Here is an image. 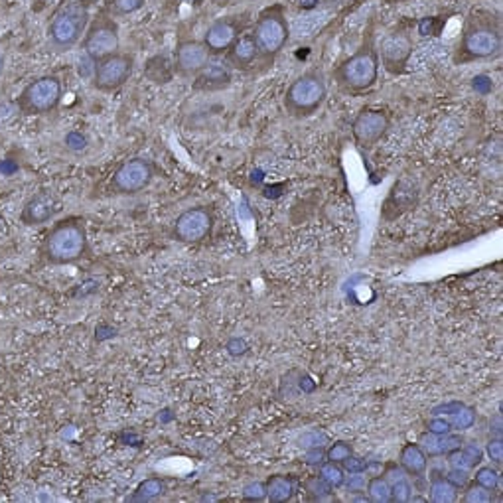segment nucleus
Here are the masks:
<instances>
[{
  "mask_svg": "<svg viewBox=\"0 0 503 503\" xmlns=\"http://www.w3.org/2000/svg\"><path fill=\"white\" fill-rule=\"evenodd\" d=\"M502 18L492 10L472 9L464 20L458 45L454 50V63L464 65L472 62L494 60L502 53Z\"/></svg>",
  "mask_w": 503,
  "mask_h": 503,
  "instance_id": "1",
  "label": "nucleus"
},
{
  "mask_svg": "<svg viewBox=\"0 0 503 503\" xmlns=\"http://www.w3.org/2000/svg\"><path fill=\"white\" fill-rule=\"evenodd\" d=\"M379 53L373 30L367 28L362 45L337 63L332 71L335 87L345 95H362L377 85L379 80Z\"/></svg>",
  "mask_w": 503,
  "mask_h": 503,
  "instance_id": "2",
  "label": "nucleus"
},
{
  "mask_svg": "<svg viewBox=\"0 0 503 503\" xmlns=\"http://www.w3.org/2000/svg\"><path fill=\"white\" fill-rule=\"evenodd\" d=\"M40 253L50 265H71L89 255V239L85 220L70 215L55 221L45 233Z\"/></svg>",
  "mask_w": 503,
  "mask_h": 503,
  "instance_id": "3",
  "label": "nucleus"
},
{
  "mask_svg": "<svg viewBox=\"0 0 503 503\" xmlns=\"http://www.w3.org/2000/svg\"><path fill=\"white\" fill-rule=\"evenodd\" d=\"M328 99V81L322 67H310L291 81L283 97L286 115L292 119H310L316 115Z\"/></svg>",
  "mask_w": 503,
  "mask_h": 503,
  "instance_id": "4",
  "label": "nucleus"
},
{
  "mask_svg": "<svg viewBox=\"0 0 503 503\" xmlns=\"http://www.w3.org/2000/svg\"><path fill=\"white\" fill-rule=\"evenodd\" d=\"M89 20V2L63 0L48 22V42L55 52H70L81 42Z\"/></svg>",
  "mask_w": 503,
  "mask_h": 503,
  "instance_id": "5",
  "label": "nucleus"
},
{
  "mask_svg": "<svg viewBox=\"0 0 503 503\" xmlns=\"http://www.w3.org/2000/svg\"><path fill=\"white\" fill-rule=\"evenodd\" d=\"M253 40L259 50V60L269 65L274 62V58L283 52L284 45L291 40V22L286 18V6L281 2H274L271 6H265L256 14L253 24Z\"/></svg>",
  "mask_w": 503,
  "mask_h": 503,
  "instance_id": "6",
  "label": "nucleus"
},
{
  "mask_svg": "<svg viewBox=\"0 0 503 503\" xmlns=\"http://www.w3.org/2000/svg\"><path fill=\"white\" fill-rule=\"evenodd\" d=\"M63 97V81L60 75H40L18 93L14 107L24 117H44L53 113Z\"/></svg>",
  "mask_w": 503,
  "mask_h": 503,
  "instance_id": "7",
  "label": "nucleus"
},
{
  "mask_svg": "<svg viewBox=\"0 0 503 503\" xmlns=\"http://www.w3.org/2000/svg\"><path fill=\"white\" fill-rule=\"evenodd\" d=\"M119 24L109 12L101 9L97 16L89 20L87 30L81 38V48L87 53L89 60L97 62L101 58H105L109 53L119 50L121 45V34H119Z\"/></svg>",
  "mask_w": 503,
  "mask_h": 503,
  "instance_id": "8",
  "label": "nucleus"
},
{
  "mask_svg": "<svg viewBox=\"0 0 503 503\" xmlns=\"http://www.w3.org/2000/svg\"><path fill=\"white\" fill-rule=\"evenodd\" d=\"M134 71V55L129 52L109 53L95 62L93 67V87L101 93H113L126 85V81L133 77Z\"/></svg>",
  "mask_w": 503,
  "mask_h": 503,
  "instance_id": "9",
  "label": "nucleus"
},
{
  "mask_svg": "<svg viewBox=\"0 0 503 503\" xmlns=\"http://www.w3.org/2000/svg\"><path fill=\"white\" fill-rule=\"evenodd\" d=\"M413 52H415V42H413L411 30L403 26L393 28L391 32L383 36L381 44L377 45L379 63L393 77L405 73Z\"/></svg>",
  "mask_w": 503,
  "mask_h": 503,
  "instance_id": "10",
  "label": "nucleus"
},
{
  "mask_svg": "<svg viewBox=\"0 0 503 503\" xmlns=\"http://www.w3.org/2000/svg\"><path fill=\"white\" fill-rule=\"evenodd\" d=\"M154 178V166L146 158H131L117 168L109 182V194L134 195L142 192Z\"/></svg>",
  "mask_w": 503,
  "mask_h": 503,
  "instance_id": "11",
  "label": "nucleus"
},
{
  "mask_svg": "<svg viewBox=\"0 0 503 503\" xmlns=\"http://www.w3.org/2000/svg\"><path fill=\"white\" fill-rule=\"evenodd\" d=\"M391 117L385 109L363 107L352 123V136L362 151H371L387 134Z\"/></svg>",
  "mask_w": 503,
  "mask_h": 503,
  "instance_id": "12",
  "label": "nucleus"
},
{
  "mask_svg": "<svg viewBox=\"0 0 503 503\" xmlns=\"http://www.w3.org/2000/svg\"><path fill=\"white\" fill-rule=\"evenodd\" d=\"M249 24V14H231V16H221L213 20L203 32L202 42L207 48V52L215 55H223L229 50V45L237 40L239 36L245 32Z\"/></svg>",
  "mask_w": 503,
  "mask_h": 503,
  "instance_id": "13",
  "label": "nucleus"
},
{
  "mask_svg": "<svg viewBox=\"0 0 503 503\" xmlns=\"http://www.w3.org/2000/svg\"><path fill=\"white\" fill-rule=\"evenodd\" d=\"M213 212L207 205L190 207L176 217L172 235L180 243H202L212 235Z\"/></svg>",
  "mask_w": 503,
  "mask_h": 503,
  "instance_id": "14",
  "label": "nucleus"
},
{
  "mask_svg": "<svg viewBox=\"0 0 503 503\" xmlns=\"http://www.w3.org/2000/svg\"><path fill=\"white\" fill-rule=\"evenodd\" d=\"M212 60V53L203 45L202 40L180 38L174 50V73L180 77H195Z\"/></svg>",
  "mask_w": 503,
  "mask_h": 503,
  "instance_id": "15",
  "label": "nucleus"
},
{
  "mask_svg": "<svg viewBox=\"0 0 503 503\" xmlns=\"http://www.w3.org/2000/svg\"><path fill=\"white\" fill-rule=\"evenodd\" d=\"M60 212H62V202L58 200V195L42 190L32 198H28V202L20 212V223L26 227H38L52 221Z\"/></svg>",
  "mask_w": 503,
  "mask_h": 503,
  "instance_id": "16",
  "label": "nucleus"
},
{
  "mask_svg": "<svg viewBox=\"0 0 503 503\" xmlns=\"http://www.w3.org/2000/svg\"><path fill=\"white\" fill-rule=\"evenodd\" d=\"M233 81V67L225 60H215V62H207V65L203 67L198 75L194 77L192 89L195 91H221L227 89Z\"/></svg>",
  "mask_w": 503,
  "mask_h": 503,
  "instance_id": "17",
  "label": "nucleus"
},
{
  "mask_svg": "<svg viewBox=\"0 0 503 503\" xmlns=\"http://www.w3.org/2000/svg\"><path fill=\"white\" fill-rule=\"evenodd\" d=\"M223 55H225V62L229 63L233 70L247 71L259 60V50H256L253 34L243 32Z\"/></svg>",
  "mask_w": 503,
  "mask_h": 503,
  "instance_id": "18",
  "label": "nucleus"
},
{
  "mask_svg": "<svg viewBox=\"0 0 503 503\" xmlns=\"http://www.w3.org/2000/svg\"><path fill=\"white\" fill-rule=\"evenodd\" d=\"M464 444V438L458 434H431L424 433L418 438V446L423 448L426 458H442L452 450H456Z\"/></svg>",
  "mask_w": 503,
  "mask_h": 503,
  "instance_id": "19",
  "label": "nucleus"
},
{
  "mask_svg": "<svg viewBox=\"0 0 503 503\" xmlns=\"http://www.w3.org/2000/svg\"><path fill=\"white\" fill-rule=\"evenodd\" d=\"M399 466L405 470L409 476H423L428 468V458L424 450L418 446V442H409L401 448L399 454Z\"/></svg>",
  "mask_w": 503,
  "mask_h": 503,
  "instance_id": "20",
  "label": "nucleus"
},
{
  "mask_svg": "<svg viewBox=\"0 0 503 503\" xmlns=\"http://www.w3.org/2000/svg\"><path fill=\"white\" fill-rule=\"evenodd\" d=\"M266 487V499H271L273 503H286L291 502L294 494H296V484H294V477L292 476H283V474H276L271 476L265 482Z\"/></svg>",
  "mask_w": 503,
  "mask_h": 503,
  "instance_id": "21",
  "label": "nucleus"
},
{
  "mask_svg": "<svg viewBox=\"0 0 503 503\" xmlns=\"http://www.w3.org/2000/svg\"><path fill=\"white\" fill-rule=\"evenodd\" d=\"M146 75H148V80L158 83V85L170 83L172 75H174V63L168 62L166 55H154L151 62L146 63Z\"/></svg>",
  "mask_w": 503,
  "mask_h": 503,
  "instance_id": "22",
  "label": "nucleus"
},
{
  "mask_svg": "<svg viewBox=\"0 0 503 503\" xmlns=\"http://www.w3.org/2000/svg\"><path fill=\"white\" fill-rule=\"evenodd\" d=\"M428 497L433 503H454L458 499V490L446 477H433L428 487Z\"/></svg>",
  "mask_w": 503,
  "mask_h": 503,
  "instance_id": "23",
  "label": "nucleus"
},
{
  "mask_svg": "<svg viewBox=\"0 0 503 503\" xmlns=\"http://www.w3.org/2000/svg\"><path fill=\"white\" fill-rule=\"evenodd\" d=\"M144 4H146V0H105L103 10L113 18L131 16V14H136L139 10L144 9Z\"/></svg>",
  "mask_w": 503,
  "mask_h": 503,
  "instance_id": "24",
  "label": "nucleus"
},
{
  "mask_svg": "<svg viewBox=\"0 0 503 503\" xmlns=\"http://www.w3.org/2000/svg\"><path fill=\"white\" fill-rule=\"evenodd\" d=\"M166 494V482L160 477H148L139 484L136 492H134L133 499H141V502H148V499H156L160 495Z\"/></svg>",
  "mask_w": 503,
  "mask_h": 503,
  "instance_id": "25",
  "label": "nucleus"
},
{
  "mask_svg": "<svg viewBox=\"0 0 503 503\" xmlns=\"http://www.w3.org/2000/svg\"><path fill=\"white\" fill-rule=\"evenodd\" d=\"M367 497L373 503H389L391 502V484H389L385 477L373 476L367 480V486H365Z\"/></svg>",
  "mask_w": 503,
  "mask_h": 503,
  "instance_id": "26",
  "label": "nucleus"
},
{
  "mask_svg": "<svg viewBox=\"0 0 503 503\" xmlns=\"http://www.w3.org/2000/svg\"><path fill=\"white\" fill-rule=\"evenodd\" d=\"M476 409L474 406H462L460 411H456L454 415H450V426H452V433H464V431H468V428H472L474 426V423H476Z\"/></svg>",
  "mask_w": 503,
  "mask_h": 503,
  "instance_id": "27",
  "label": "nucleus"
},
{
  "mask_svg": "<svg viewBox=\"0 0 503 503\" xmlns=\"http://www.w3.org/2000/svg\"><path fill=\"white\" fill-rule=\"evenodd\" d=\"M326 12H320V14H310V16H304L298 22H294V26H291V32H294L296 36H310L316 32V28H320L322 22L328 20Z\"/></svg>",
  "mask_w": 503,
  "mask_h": 503,
  "instance_id": "28",
  "label": "nucleus"
},
{
  "mask_svg": "<svg viewBox=\"0 0 503 503\" xmlns=\"http://www.w3.org/2000/svg\"><path fill=\"white\" fill-rule=\"evenodd\" d=\"M320 476L324 477L332 487H342L345 482V470L342 468V464H335V462H328L326 460L320 466Z\"/></svg>",
  "mask_w": 503,
  "mask_h": 503,
  "instance_id": "29",
  "label": "nucleus"
},
{
  "mask_svg": "<svg viewBox=\"0 0 503 503\" xmlns=\"http://www.w3.org/2000/svg\"><path fill=\"white\" fill-rule=\"evenodd\" d=\"M464 503H492L494 502V490H487V487L480 486V484H472V486H466V492H464V497H462Z\"/></svg>",
  "mask_w": 503,
  "mask_h": 503,
  "instance_id": "30",
  "label": "nucleus"
},
{
  "mask_svg": "<svg viewBox=\"0 0 503 503\" xmlns=\"http://www.w3.org/2000/svg\"><path fill=\"white\" fill-rule=\"evenodd\" d=\"M304 487H306V492H308L314 499H326V497L332 495V490H334L322 476L308 477Z\"/></svg>",
  "mask_w": 503,
  "mask_h": 503,
  "instance_id": "31",
  "label": "nucleus"
},
{
  "mask_svg": "<svg viewBox=\"0 0 503 503\" xmlns=\"http://www.w3.org/2000/svg\"><path fill=\"white\" fill-rule=\"evenodd\" d=\"M499 480H502L499 472L492 468V466H480L476 470V476H474V482L480 484V486L487 487V490H495V487L499 486Z\"/></svg>",
  "mask_w": 503,
  "mask_h": 503,
  "instance_id": "32",
  "label": "nucleus"
},
{
  "mask_svg": "<svg viewBox=\"0 0 503 503\" xmlns=\"http://www.w3.org/2000/svg\"><path fill=\"white\" fill-rule=\"evenodd\" d=\"M411 499H413V486L409 484L406 477L391 484V502L409 503Z\"/></svg>",
  "mask_w": 503,
  "mask_h": 503,
  "instance_id": "33",
  "label": "nucleus"
},
{
  "mask_svg": "<svg viewBox=\"0 0 503 503\" xmlns=\"http://www.w3.org/2000/svg\"><path fill=\"white\" fill-rule=\"evenodd\" d=\"M353 454V448L352 444H347V442H334L330 448L326 450V460L328 462H335V464H342L345 458H350Z\"/></svg>",
  "mask_w": 503,
  "mask_h": 503,
  "instance_id": "34",
  "label": "nucleus"
},
{
  "mask_svg": "<svg viewBox=\"0 0 503 503\" xmlns=\"http://www.w3.org/2000/svg\"><path fill=\"white\" fill-rule=\"evenodd\" d=\"M243 497L247 502H263L266 499V487L263 482H251L243 487Z\"/></svg>",
  "mask_w": 503,
  "mask_h": 503,
  "instance_id": "35",
  "label": "nucleus"
},
{
  "mask_svg": "<svg viewBox=\"0 0 503 503\" xmlns=\"http://www.w3.org/2000/svg\"><path fill=\"white\" fill-rule=\"evenodd\" d=\"M444 477H446V480H448L456 490H464V487L470 484V470L450 468L448 472H446V476Z\"/></svg>",
  "mask_w": 503,
  "mask_h": 503,
  "instance_id": "36",
  "label": "nucleus"
},
{
  "mask_svg": "<svg viewBox=\"0 0 503 503\" xmlns=\"http://www.w3.org/2000/svg\"><path fill=\"white\" fill-rule=\"evenodd\" d=\"M487 458L492 460L494 464H502L503 460V440L502 436H492L486 444Z\"/></svg>",
  "mask_w": 503,
  "mask_h": 503,
  "instance_id": "37",
  "label": "nucleus"
},
{
  "mask_svg": "<svg viewBox=\"0 0 503 503\" xmlns=\"http://www.w3.org/2000/svg\"><path fill=\"white\" fill-rule=\"evenodd\" d=\"M63 142H65V146L73 152H80L87 148V136L80 133V131H71V133H67V136L63 139Z\"/></svg>",
  "mask_w": 503,
  "mask_h": 503,
  "instance_id": "38",
  "label": "nucleus"
},
{
  "mask_svg": "<svg viewBox=\"0 0 503 503\" xmlns=\"http://www.w3.org/2000/svg\"><path fill=\"white\" fill-rule=\"evenodd\" d=\"M367 480L363 474H350V477L345 476L344 486L347 487V492L352 494H365V486H367Z\"/></svg>",
  "mask_w": 503,
  "mask_h": 503,
  "instance_id": "39",
  "label": "nucleus"
},
{
  "mask_svg": "<svg viewBox=\"0 0 503 503\" xmlns=\"http://www.w3.org/2000/svg\"><path fill=\"white\" fill-rule=\"evenodd\" d=\"M426 433H431V434L452 433L450 421H448V418H444V416H434V418H431V421L426 423Z\"/></svg>",
  "mask_w": 503,
  "mask_h": 503,
  "instance_id": "40",
  "label": "nucleus"
},
{
  "mask_svg": "<svg viewBox=\"0 0 503 503\" xmlns=\"http://www.w3.org/2000/svg\"><path fill=\"white\" fill-rule=\"evenodd\" d=\"M342 468L347 472V474H365L367 470V460L359 458V456H350L342 462Z\"/></svg>",
  "mask_w": 503,
  "mask_h": 503,
  "instance_id": "41",
  "label": "nucleus"
},
{
  "mask_svg": "<svg viewBox=\"0 0 503 503\" xmlns=\"http://www.w3.org/2000/svg\"><path fill=\"white\" fill-rule=\"evenodd\" d=\"M462 450H464V454L468 456L470 462H472V466H474V468L482 464V458H484V450H482V448H480L477 444H474V442H468V444H462Z\"/></svg>",
  "mask_w": 503,
  "mask_h": 503,
  "instance_id": "42",
  "label": "nucleus"
},
{
  "mask_svg": "<svg viewBox=\"0 0 503 503\" xmlns=\"http://www.w3.org/2000/svg\"><path fill=\"white\" fill-rule=\"evenodd\" d=\"M383 468H385V472H383L381 476L385 477L389 484H395V482H399V480H403V477H405V470L401 468L399 464H395V462L385 464Z\"/></svg>",
  "mask_w": 503,
  "mask_h": 503,
  "instance_id": "43",
  "label": "nucleus"
},
{
  "mask_svg": "<svg viewBox=\"0 0 503 503\" xmlns=\"http://www.w3.org/2000/svg\"><path fill=\"white\" fill-rule=\"evenodd\" d=\"M464 406V403H460V401H452V403H446V405H440V406H434L433 409V416H444V415H454L456 411H460Z\"/></svg>",
  "mask_w": 503,
  "mask_h": 503,
  "instance_id": "44",
  "label": "nucleus"
},
{
  "mask_svg": "<svg viewBox=\"0 0 503 503\" xmlns=\"http://www.w3.org/2000/svg\"><path fill=\"white\" fill-rule=\"evenodd\" d=\"M438 20L436 18H424L418 22V34L421 36H436L440 32V28H434Z\"/></svg>",
  "mask_w": 503,
  "mask_h": 503,
  "instance_id": "45",
  "label": "nucleus"
},
{
  "mask_svg": "<svg viewBox=\"0 0 503 503\" xmlns=\"http://www.w3.org/2000/svg\"><path fill=\"white\" fill-rule=\"evenodd\" d=\"M492 436H502V415L494 416V428H490Z\"/></svg>",
  "mask_w": 503,
  "mask_h": 503,
  "instance_id": "46",
  "label": "nucleus"
},
{
  "mask_svg": "<svg viewBox=\"0 0 503 503\" xmlns=\"http://www.w3.org/2000/svg\"><path fill=\"white\" fill-rule=\"evenodd\" d=\"M298 6H301V10H314L318 6V0H301Z\"/></svg>",
  "mask_w": 503,
  "mask_h": 503,
  "instance_id": "47",
  "label": "nucleus"
},
{
  "mask_svg": "<svg viewBox=\"0 0 503 503\" xmlns=\"http://www.w3.org/2000/svg\"><path fill=\"white\" fill-rule=\"evenodd\" d=\"M379 2L387 4V6H399V4H405L409 0H379Z\"/></svg>",
  "mask_w": 503,
  "mask_h": 503,
  "instance_id": "48",
  "label": "nucleus"
},
{
  "mask_svg": "<svg viewBox=\"0 0 503 503\" xmlns=\"http://www.w3.org/2000/svg\"><path fill=\"white\" fill-rule=\"evenodd\" d=\"M2 71H4V53L0 50V75H2Z\"/></svg>",
  "mask_w": 503,
  "mask_h": 503,
  "instance_id": "49",
  "label": "nucleus"
},
{
  "mask_svg": "<svg viewBox=\"0 0 503 503\" xmlns=\"http://www.w3.org/2000/svg\"><path fill=\"white\" fill-rule=\"evenodd\" d=\"M192 2H195V0H192Z\"/></svg>",
  "mask_w": 503,
  "mask_h": 503,
  "instance_id": "50",
  "label": "nucleus"
}]
</instances>
